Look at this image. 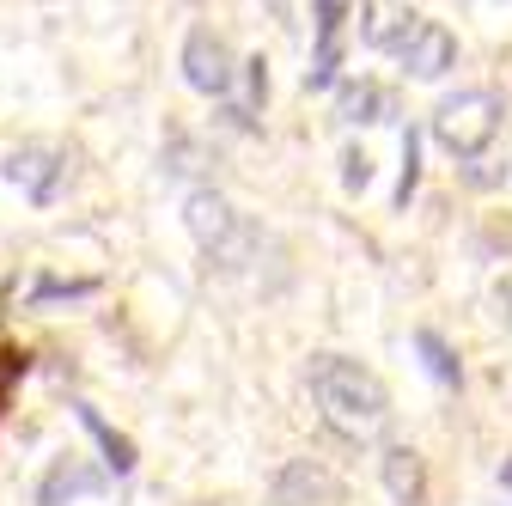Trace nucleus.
I'll return each mask as SVG.
<instances>
[{
    "label": "nucleus",
    "mask_w": 512,
    "mask_h": 506,
    "mask_svg": "<svg viewBox=\"0 0 512 506\" xmlns=\"http://www.w3.org/2000/svg\"><path fill=\"white\" fill-rule=\"evenodd\" d=\"M311 403L324 415V427L336 439H354V446H366V439H378L391 427V391H384V378L348 354L311 360Z\"/></svg>",
    "instance_id": "nucleus-1"
},
{
    "label": "nucleus",
    "mask_w": 512,
    "mask_h": 506,
    "mask_svg": "<svg viewBox=\"0 0 512 506\" xmlns=\"http://www.w3.org/2000/svg\"><path fill=\"white\" fill-rule=\"evenodd\" d=\"M500 116H506V98L500 92H488V86L452 92V98L433 110V141L452 153V159H482L488 141L500 135Z\"/></svg>",
    "instance_id": "nucleus-2"
},
{
    "label": "nucleus",
    "mask_w": 512,
    "mask_h": 506,
    "mask_svg": "<svg viewBox=\"0 0 512 506\" xmlns=\"http://www.w3.org/2000/svg\"><path fill=\"white\" fill-rule=\"evenodd\" d=\"M183 220H189L196 244L208 250L220 269H244V263H250V250H256V226H250L226 196H214V189H196V196L183 202Z\"/></svg>",
    "instance_id": "nucleus-3"
},
{
    "label": "nucleus",
    "mask_w": 512,
    "mask_h": 506,
    "mask_svg": "<svg viewBox=\"0 0 512 506\" xmlns=\"http://www.w3.org/2000/svg\"><path fill=\"white\" fill-rule=\"evenodd\" d=\"M391 55L403 61L415 80H439V74L458 61V37L445 31V25H433V19H421V13H415V25L391 43Z\"/></svg>",
    "instance_id": "nucleus-4"
},
{
    "label": "nucleus",
    "mask_w": 512,
    "mask_h": 506,
    "mask_svg": "<svg viewBox=\"0 0 512 506\" xmlns=\"http://www.w3.org/2000/svg\"><path fill=\"white\" fill-rule=\"evenodd\" d=\"M183 80L196 86L202 98H226V92H232V80H238L232 49H226L214 31H189V43H183Z\"/></svg>",
    "instance_id": "nucleus-5"
},
{
    "label": "nucleus",
    "mask_w": 512,
    "mask_h": 506,
    "mask_svg": "<svg viewBox=\"0 0 512 506\" xmlns=\"http://www.w3.org/2000/svg\"><path fill=\"white\" fill-rule=\"evenodd\" d=\"M0 171H7V183H19L31 202H55L61 183H68V153H55V147H13Z\"/></svg>",
    "instance_id": "nucleus-6"
},
{
    "label": "nucleus",
    "mask_w": 512,
    "mask_h": 506,
    "mask_svg": "<svg viewBox=\"0 0 512 506\" xmlns=\"http://www.w3.org/2000/svg\"><path fill=\"white\" fill-rule=\"evenodd\" d=\"M275 500H281V506H348V488H342L324 464L299 458V464H287V470L275 476Z\"/></svg>",
    "instance_id": "nucleus-7"
},
{
    "label": "nucleus",
    "mask_w": 512,
    "mask_h": 506,
    "mask_svg": "<svg viewBox=\"0 0 512 506\" xmlns=\"http://www.w3.org/2000/svg\"><path fill=\"white\" fill-rule=\"evenodd\" d=\"M342 19H348V0H317V55H311V74H305L311 92H324L342 68Z\"/></svg>",
    "instance_id": "nucleus-8"
},
{
    "label": "nucleus",
    "mask_w": 512,
    "mask_h": 506,
    "mask_svg": "<svg viewBox=\"0 0 512 506\" xmlns=\"http://www.w3.org/2000/svg\"><path fill=\"white\" fill-rule=\"evenodd\" d=\"M354 19H360V37H366L372 49H391V43L415 25V7H403V0H360Z\"/></svg>",
    "instance_id": "nucleus-9"
},
{
    "label": "nucleus",
    "mask_w": 512,
    "mask_h": 506,
    "mask_svg": "<svg viewBox=\"0 0 512 506\" xmlns=\"http://www.w3.org/2000/svg\"><path fill=\"white\" fill-rule=\"evenodd\" d=\"M384 488H391L397 506H421L427 500V464H421V452H409V446L384 452Z\"/></svg>",
    "instance_id": "nucleus-10"
},
{
    "label": "nucleus",
    "mask_w": 512,
    "mask_h": 506,
    "mask_svg": "<svg viewBox=\"0 0 512 506\" xmlns=\"http://www.w3.org/2000/svg\"><path fill=\"white\" fill-rule=\"evenodd\" d=\"M336 116L342 122H391L397 116V98L384 92V86H372V80H360V86H342Z\"/></svg>",
    "instance_id": "nucleus-11"
},
{
    "label": "nucleus",
    "mask_w": 512,
    "mask_h": 506,
    "mask_svg": "<svg viewBox=\"0 0 512 506\" xmlns=\"http://www.w3.org/2000/svg\"><path fill=\"white\" fill-rule=\"evenodd\" d=\"M92 488H98V476L80 470V458H55V470L37 488V506H61V500H74V494H92Z\"/></svg>",
    "instance_id": "nucleus-12"
},
{
    "label": "nucleus",
    "mask_w": 512,
    "mask_h": 506,
    "mask_svg": "<svg viewBox=\"0 0 512 506\" xmlns=\"http://www.w3.org/2000/svg\"><path fill=\"white\" fill-rule=\"evenodd\" d=\"M80 421H86V433H92V439H98V446H104V464H110L116 476H122V470H135V446H128V439H122V433H110L98 409H86V403H80Z\"/></svg>",
    "instance_id": "nucleus-13"
},
{
    "label": "nucleus",
    "mask_w": 512,
    "mask_h": 506,
    "mask_svg": "<svg viewBox=\"0 0 512 506\" xmlns=\"http://www.w3.org/2000/svg\"><path fill=\"white\" fill-rule=\"evenodd\" d=\"M415 348L427 354V372L439 378V385H458V360H452V348L439 342V330H415Z\"/></svg>",
    "instance_id": "nucleus-14"
},
{
    "label": "nucleus",
    "mask_w": 512,
    "mask_h": 506,
    "mask_svg": "<svg viewBox=\"0 0 512 506\" xmlns=\"http://www.w3.org/2000/svg\"><path fill=\"white\" fill-rule=\"evenodd\" d=\"M19 378H25V354H19L7 336H0V415H7V397H13Z\"/></svg>",
    "instance_id": "nucleus-15"
},
{
    "label": "nucleus",
    "mask_w": 512,
    "mask_h": 506,
    "mask_svg": "<svg viewBox=\"0 0 512 506\" xmlns=\"http://www.w3.org/2000/svg\"><path fill=\"white\" fill-rule=\"evenodd\" d=\"M415 165H421V153H415V129H409V135H403V183H397V202H403V208H409V196H415V177H421Z\"/></svg>",
    "instance_id": "nucleus-16"
},
{
    "label": "nucleus",
    "mask_w": 512,
    "mask_h": 506,
    "mask_svg": "<svg viewBox=\"0 0 512 506\" xmlns=\"http://www.w3.org/2000/svg\"><path fill=\"white\" fill-rule=\"evenodd\" d=\"M500 476H506V488H512V458H506V470H500Z\"/></svg>",
    "instance_id": "nucleus-17"
}]
</instances>
